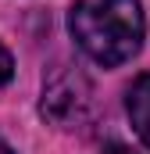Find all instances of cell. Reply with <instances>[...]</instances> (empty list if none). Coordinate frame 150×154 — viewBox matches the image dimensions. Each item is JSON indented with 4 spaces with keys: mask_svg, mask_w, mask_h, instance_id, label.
<instances>
[{
    "mask_svg": "<svg viewBox=\"0 0 150 154\" xmlns=\"http://www.w3.org/2000/svg\"><path fill=\"white\" fill-rule=\"evenodd\" d=\"M72 39L104 68L125 65L143 47V7L140 0H75L68 11Z\"/></svg>",
    "mask_w": 150,
    "mask_h": 154,
    "instance_id": "6da1fadb",
    "label": "cell"
},
{
    "mask_svg": "<svg viewBox=\"0 0 150 154\" xmlns=\"http://www.w3.org/2000/svg\"><path fill=\"white\" fill-rule=\"evenodd\" d=\"M89 108V82L79 72H61L43 86V115L54 118L57 125L82 122Z\"/></svg>",
    "mask_w": 150,
    "mask_h": 154,
    "instance_id": "7a4b0ae2",
    "label": "cell"
},
{
    "mask_svg": "<svg viewBox=\"0 0 150 154\" xmlns=\"http://www.w3.org/2000/svg\"><path fill=\"white\" fill-rule=\"evenodd\" d=\"M125 115L132 122L136 136L143 140V147L150 151V72L132 79V86L125 90Z\"/></svg>",
    "mask_w": 150,
    "mask_h": 154,
    "instance_id": "3957f363",
    "label": "cell"
},
{
    "mask_svg": "<svg viewBox=\"0 0 150 154\" xmlns=\"http://www.w3.org/2000/svg\"><path fill=\"white\" fill-rule=\"evenodd\" d=\"M11 75H14V61H11L7 47L0 43V86H4V82H11Z\"/></svg>",
    "mask_w": 150,
    "mask_h": 154,
    "instance_id": "277c9868",
    "label": "cell"
},
{
    "mask_svg": "<svg viewBox=\"0 0 150 154\" xmlns=\"http://www.w3.org/2000/svg\"><path fill=\"white\" fill-rule=\"evenodd\" d=\"M0 154H14V151H11V147H7V143H4V140H0Z\"/></svg>",
    "mask_w": 150,
    "mask_h": 154,
    "instance_id": "5b68a950",
    "label": "cell"
}]
</instances>
